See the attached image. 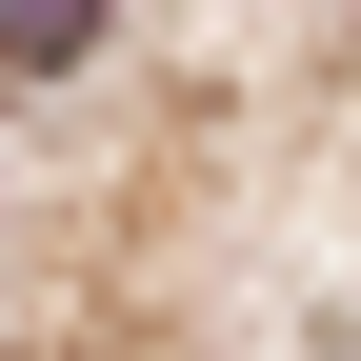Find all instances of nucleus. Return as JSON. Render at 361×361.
Returning a JSON list of instances; mask_svg holds the SVG:
<instances>
[{
  "instance_id": "f257e3e1",
  "label": "nucleus",
  "mask_w": 361,
  "mask_h": 361,
  "mask_svg": "<svg viewBox=\"0 0 361 361\" xmlns=\"http://www.w3.org/2000/svg\"><path fill=\"white\" fill-rule=\"evenodd\" d=\"M80 40H101V0H0V61H20V80H61Z\"/></svg>"
}]
</instances>
